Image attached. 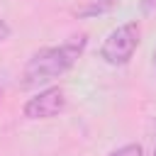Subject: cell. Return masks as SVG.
Listing matches in <instances>:
<instances>
[{"label":"cell","mask_w":156,"mask_h":156,"mask_svg":"<svg viewBox=\"0 0 156 156\" xmlns=\"http://www.w3.org/2000/svg\"><path fill=\"white\" fill-rule=\"evenodd\" d=\"M107 156H144V149H141V144H124V146L110 151Z\"/></svg>","instance_id":"obj_5"},{"label":"cell","mask_w":156,"mask_h":156,"mask_svg":"<svg viewBox=\"0 0 156 156\" xmlns=\"http://www.w3.org/2000/svg\"><path fill=\"white\" fill-rule=\"evenodd\" d=\"M66 110V93L61 85H49L39 90L34 98H29L22 107V115L27 119H51L58 117Z\"/></svg>","instance_id":"obj_3"},{"label":"cell","mask_w":156,"mask_h":156,"mask_svg":"<svg viewBox=\"0 0 156 156\" xmlns=\"http://www.w3.org/2000/svg\"><path fill=\"white\" fill-rule=\"evenodd\" d=\"M7 37H10V24H7L5 20H0V44H2Z\"/></svg>","instance_id":"obj_7"},{"label":"cell","mask_w":156,"mask_h":156,"mask_svg":"<svg viewBox=\"0 0 156 156\" xmlns=\"http://www.w3.org/2000/svg\"><path fill=\"white\" fill-rule=\"evenodd\" d=\"M117 5H119V0H83V5L73 10V15L78 20H90V17H100V15L112 12Z\"/></svg>","instance_id":"obj_4"},{"label":"cell","mask_w":156,"mask_h":156,"mask_svg":"<svg viewBox=\"0 0 156 156\" xmlns=\"http://www.w3.org/2000/svg\"><path fill=\"white\" fill-rule=\"evenodd\" d=\"M141 41V27L136 20L119 24L117 29H112L102 46H100V58L110 66H127L134 58V51Z\"/></svg>","instance_id":"obj_2"},{"label":"cell","mask_w":156,"mask_h":156,"mask_svg":"<svg viewBox=\"0 0 156 156\" xmlns=\"http://www.w3.org/2000/svg\"><path fill=\"white\" fill-rule=\"evenodd\" d=\"M139 5H141V12H154L156 10V0H139Z\"/></svg>","instance_id":"obj_6"},{"label":"cell","mask_w":156,"mask_h":156,"mask_svg":"<svg viewBox=\"0 0 156 156\" xmlns=\"http://www.w3.org/2000/svg\"><path fill=\"white\" fill-rule=\"evenodd\" d=\"M85 46H88V34L80 32V34H73L71 39H66L58 46L39 49L27 61L22 78H20V85L22 88H39V85H46V83L61 78L63 73H68L78 63Z\"/></svg>","instance_id":"obj_1"},{"label":"cell","mask_w":156,"mask_h":156,"mask_svg":"<svg viewBox=\"0 0 156 156\" xmlns=\"http://www.w3.org/2000/svg\"><path fill=\"white\" fill-rule=\"evenodd\" d=\"M154 66H156V51H154Z\"/></svg>","instance_id":"obj_8"},{"label":"cell","mask_w":156,"mask_h":156,"mask_svg":"<svg viewBox=\"0 0 156 156\" xmlns=\"http://www.w3.org/2000/svg\"><path fill=\"white\" fill-rule=\"evenodd\" d=\"M151 156H156V146H154V154H151Z\"/></svg>","instance_id":"obj_9"}]
</instances>
